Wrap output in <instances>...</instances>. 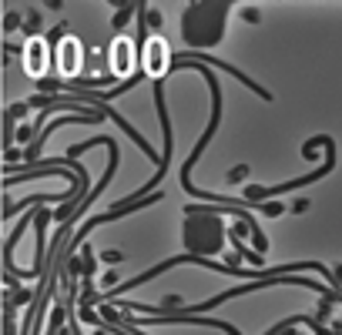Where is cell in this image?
Segmentation results:
<instances>
[{
    "label": "cell",
    "instance_id": "obj_13",
    "mask_svg": "<svg viewBox=\"0 0 342 335\" xmlns=\"http://www.w3.org/2000/svg\"><path fill=\"white\" fill-rule=\"evenodd\" d=\"M245 20H248V24H255V20H258V10H255V7H248V10H245Z\"/></svg>",
    "mask_w": 342,
    "mask_h": 335
},
{
    "label": "cell",
    "instance_id": "obj_1",
    "mask_svg": "<svg viewBox=\"0 0 342 335\" xmlns=\"http://www.w3.org/2000/svg\"><path fill=\"white\" fill-rule=\"evenodd\" d=\"M225 211L252 228L255 251L265 255L268 251L265 231H262V224L248 215V208H242V205H185V215H181V245H185V255L208 258V255H222V251H225L228 228H225V222H222Z\"/></svg>",
    "mask_w": 342,
    "mask_h": 335
},
{
    "label": "cell",
    "instance_id": "obj_3",
    "mask_svg": "<svg viewBox=\"0 0 342 335\" xmlns=\"http://www.w3.org/2000/svg\"><path fill=\"white\" fill-rule=\"evenodd\" d=\"M315 148H325V161L319 165V171H312V174H305V178H292V181H282V185L275 188H262V185H248L245 188V205L258 208V201H265V198H275V195H285V191H292V188H302V185H312V181H319V178H325L332 168H336V141L332 138H309L302 144V154L305 158H312L315 154Z\"/></svg>",
    "mask_w": 342,
    "mask_h": 335
},
{
    "label": "cell",
    "instance_id": "obj_7",
    "mask_svg": "<svg viewBox=\"0 0 342 335\" xmlns=\"http://www.w3.org/2000/svg\"><path fill=\"white\" fill-rule=\"evenodd\" d=\"M27 71H30V74H44V71H47V44H44V40H30V44H27Z\"/></svg>",
    "mask_w": 342,
    "mask_h": 335
},
{
    "label": "cell",
    "instance_id": "obj_8",
    "mask_svg": "<svg viewBox=\"0 0 342 335\" xmlns=\"http://www.w3.org/2000/svg\"><path fill=\"white\" fill-rule=\"evenodd\" d=\"M131 14H138V3H128V7H121V10H117V17H114L111 24L117 27V30H121V27H124V24L131 20Z\"/></svg>",
    "mask_w": 342,
    "mask_h": 335
},
{
    "label": "cell",
    "instance_id": "obj_12",
    "mask_svg": "<svg viewBox=\"0 0 342 335\" xmlns=\"http://www.w3.org/2000/svg\"><path fill=\"white\" fill-rule=\"evenodd\" d=\"M265 215H282V205H258Z\"/></svg>",
    "mask_w": 342,
    "mask_h": 335
},
{
    "label": "cell",
    "instance_id": "obj_5",
    "mask_svg": "<svg viewBox=\"0 0 342 335\" xmlns=\"http://www.w3.org/2000/svg\"><path fill=\"white\" fill-rule=\"evenodd\" d=\"M108 64H111V74L124 84V81H131L138 77V64H141V57H138V40H131V34H117L111 40V51H108Z\"/></svg>",
    "mask_w": 342,
    "mask_h": 335
},
{
    "label": "cell",
    "instance_id": "obj_4",
    "mask_svg": "<svg viewBox=\"0 0 342 335\" xmlns=\"http://www.w3.org/2000/svg\"><path fill=\"white\" fill-rule=\"evenodd\" d=\"M141 47H144V51H141V74L151 77L154 84L165 81V77L171 74V67H174V54H171L168 40L161 37V34H151Z\"/></svg>",
    "mask_w": 342,
    "mask_h": 335
},
{
    "label": "cell",
    "instance_id": "obj_6",
    "mask_svg": "<svg viewBox=\"0 0 342 335\" xmlns=\"http://www.w3.org/2000/svg\"><path fill=\"white\" fill-rule=\"evenodd\" d=\"M81 67H84V47H81V40L64 37L57 44V71L74 77V74H81Z\"/></svg>",
    "mask_w": 342,
    "mask_h": 335
},
{
    "label": "cell",
    "instance_id": "obj_9",
    "mask_svg": "<svg viewBox=\"0 0 342 335\" xmlns=\"http://www.w3.org/2000/svg\"><path fill=\"white\" fill-rule=\"evenodd\" d=\"M101 261H104V265H121L124 255H121V251H101Z\"/></svg>",
    "mask_w": 342,
    "mask_h": 335
},
{
    "label": "cell",
    "instance_id": "obj_11",
    "mask_svg": "<svg viewBox=\"0 0 342 335\" xmlns=\"http://www.w3.org/2000/svg\"><path fill=\"white\" fill-rule=\"evenodd\" d=\"M245 171H248V168H231V171H228V181H231V185H238V181L245 178Z\"/></svg>",
    "mask_w": 342,
    "mask_h": 335
},
{
    "label": "cell",
    "instance_id": "obj_10",
    "mask_svg": "<svg viewBox=\"0 0 342 335\" xmlns=\"http://www.w3.org/2000/svg\"><path fill=\"white\" fill-rule=\"evenodd\" d=\"M34 30H40V14H37V10H30V14H27V34H34Z\"/></svg>",
    "mask_w": 342,
    "mask_h": 335
},
{
    "label": "cell",
    "instance_id": "obj_2",
    "mask_svg": "<svg viewBox=\"0 0 342 335\" xmlns=\"http://www.w3.org/2000/svg\"><path fill=\"white\" fill-rule=\"evenodd\" d=\"M231 14L228 0H195L181 10V40L188 51H205V47H218L225 37V24Z\"/></svg>",
    "mask_w": 342,
    "mask_h": 335
}]
</instances>
